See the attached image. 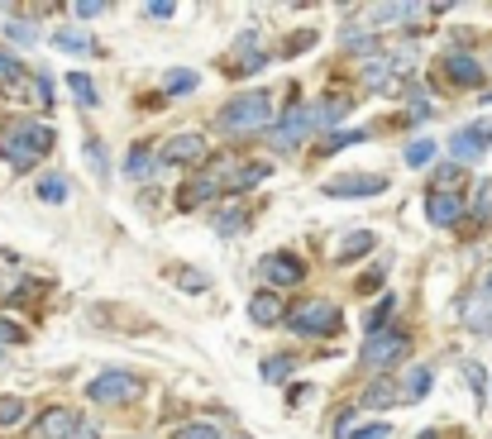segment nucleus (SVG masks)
<instances>
[{"instance_id":"nucleus-1","label":"nucleus","mask_w":492,"mask_h":439,"mask_svg":"<svg viewBox=\"0 0 492 439\" xmlns=\"http://www.w3.org/2000/svg\"><path fill=\"white\" fill-rule=\"evenodd\" d=\"M48 148H53V129H48V125H29V120L10 125L5 139H0V154H5L14 167H33Z\"/></svg>"},{"instance_id":"nucleus-2","label":"nucleus","mask_w":492,"mask_h":439,"mask_svg":"<svg viewBox=\"0 0 492 439\" xmlns=\"http://www.w3.org/2000/svg\"><path fill=\"white\" fill-rule=\"evenodd\" d=\"M268 120H273V100L263 91L259 96H234L230 106L220 110V129L225 134H259V129H268Z\"/></svg>"},{"instance_id":"nucleus-3","label":"nucleus","mask_w":492,"mask_h":439,"mask_svg":"<svg viewBox=\"0 0 492 439\" xmlns=\"http://www.w3.org/2000/svg\"><path fill=\"white\" fill-rule=\"evenodd\" d=\"M139 392H144V378L129 373V368H110V373H100L96 382H87V397L96 406H125V401H134Z\"/></svg>"},{"instance_id":"nucleus-4","label":"nucleus","mask_w":492,"mask_h":439,"mask_svg":"<svg viewBox=\"0 0 492 439\" xmlns=\"http://www.w3.org/2000/svg\"><path fill=\"white\" fill-rule=\"evenodd\" d=\"M292 334H335L339 330V311L335 301H301L297 311H287Z\"/></svg>"},{"instance_id":"nucleus-5","label":"nucleus","mask_w":492,"mask_h":439,"mask_svg":"<svg viewBox=\"0 0 492 439\" xmlns=\"http://www.w3.org/2000/svg\"><path fill=\"white\" fill-rule=\"evenodd\" d=\"M406 344H412V340H406V330H397V325L368 334V344H364V368H368V373H383L387 363H397L402 353H406Z\"/></svg>"},{"instance_id":"nucleus-6","label":"nucleus","mask_w":492,"mask_h":439,"mask_svg":"<svg viewBox=\"0 0 492 439\" xmlns=\"http://www.w3.org/2000/svg\"><path fill=\"white\" fill-rule=\"evenodd\" d=\"M487 148H492V125H468L449 139V158L464 167V163H478Z\"/></svg>"},{"instance_id":"nucleus-7","label":"nucleus","mask_w":492,"mask_h":439,"mask_svg":"<svg viewBox=\"0 0 492 439\" xmlns=\"http://www.w3.org/2000/svg\"><path fill=\"white\" fill-rule=\"evenodd\" d=\"M307 129H311V110L292 106V110L282 115V125H273V134H268V144H273V148H297L301 139H307Z\"/></svg>"},{"instance_id":"nucleus-8","label":"nucleus","mask_w":492,"mask_h":439,"mask_svg":"<svg viewBox=\"0 0 492 439\" xmlns=\"http://www.w3.org/2000/svg\"><path fill=\"white\" fill-rule=\"evenodd\" d=\"M320 191H326V196H378V191H387V177L349 173V177H330Z\"/></svg>"},{"instance_id":"nucleus-9","label":"nucleus","mask_w":492,"mask_h":439,"mask_svg":"<svg viewBox=\"0 0 492 439\" xmlns=\"http://www.w3.org/2000/svg\"><path fill=\"white\" fill-rule=\"evenodd\" d=\"M206 158V139L201 134H173L163 144V167H182V163H201Z\"/></svg>"},{"instance_id":"nucleus-10","label":"nucleus","mask_w":492,"mask_h":439,"mask_svg":"<svg viewBox=\"0 0 492 439\" xmlns=\"http://www.w3.org/2000/svg\"><path fill=\"white\" fill-rule=\"evenodd\" d=\"M259 277L273 282V286H297L301 282V263L287 258V253H268V258L259 263Z\"/></svg>"},{"instance_id":"nucleus-11","label":"nucleus","mask_w":492,"mask_h":439,"mask_svg":"<svg viewBox=\"0 0 492 439\" xmlns=\"http://www.w3.org/2000/svg\"><path fill=\"white\" fill-rule=\"evenodd\" d=\"M72 430H77V416L67 411V406H48L39 416V425H33V434H39V439H67Z\"/></svg>"},{"instance_id":"nucleus-12","label":"nucleus","mask_w":492,"mask_h":439,"mask_svg":"<svg viewBox=\"0 0 492 439\" xmlns=\"http://www.w3.org/2000/svg\"><path fill=\"white\" fill-rule=\"evenodd\" d=\"M445 77L454 81V87H478V81H483V62H473L468 53H454V58H445Z\"/></svg>"},{"instance_id":"nucleus-13","label":"nucleus","mask_w":492,"mask_h":439,"mask_svg":"<svg viewBox=\"0 0 492 439\" xmlns=\"http://www.w3.org/2000/svg\"><path fill=\"white\" fill-rule=\"evenodd\" d=\"M426 215L435 220V225H454V220L464 215V201L449 196V191H430L426 196Z\"/></svg>"},{"instance_id":"nucleus-14","label":"nucleus","mask_w":492,"mask_h":439,"mask_svg":"<svg viewBox=\"0 0 492 439\" xmlns=\"http://www.w3.org/2000/svg\"><path fill=\"white\" fill-rule=\"evenodd\" d=\"M373 229H354V234H345V239L335 244V258L339 263H354V258H364V253H373Z\"/></svg>"},{"instance_id":"nucleus-15","label":"nucleus","mask_w":492,"mask_h":439,"mask_svg":"<svg viewBox=\"0 0 492 439\" xmlns=\"http://www.w3.org/2000/svg\"><path fill=\"white\" fill-rule=\"evenodd\" d=\"M249 320H253V325H278V320H282V301L273 292H259L249 301Z\"/></svg>"},{"instance_id":"nucleus-16","label":"nucleus","mask_w":492,"mask_h":439,"mask_svg":"<svg viewBox=\"0 0 492 439\" xmlns=\"http://www.w3.org/2000/svg\"><path fill=\"white\" fill-rule=\"evenodd\" d=\"M464 315H468V325L478 330V334H492V301H487V296L468 301V306H464Z\"/></svg>"},{"instance_id":"nucleus-17","label":"nucleus","mask_w":492,"mask_h":439,"mask_svg":"<svg viewBox=\"0 0 492 439\" xmlns=\"http://www.w3.org/2000/svg\"><path fill=\"white\" fill-rule=\"evenodd\" d=\"M67 91H72L77 96V106H100V96H96V81L91 77H81V72H72V77H67Z\"/></svg>"},{"instance_id":"nucleus-18","label":"nucleus","mask_w":492,"mask_h":439,"mask_svg":"<svg viewBox=\"0 0 492 439\" xmlns=\"http://www.w3.org/2000/svg\"><path fill=\"white\" fill-rule=\"evenodd\" d=\"M148 173H154V154H148L144 144H134L129 158H125V177H148Z\"/></svg>"},{"instance_id":"nucleus-19","label":"nucleus","mask_w":492,"mask_h":439,"mask_svg":"<svg viewBox=\"0 0 492 439\" xmlns=\"http://www.w3.org/2000/svg\"><path fill=\"white\" fill-rule=\"evenodd\" d=\"M53 43L62 48V53H91V48H96L87 33H77V29H58V33H53Z\"/></svg>"},{"instance_id":"nucleus-20","label":"nucleus","mask_w":492,"mask_h":439,"mask_svg":"<svg viewBox=\"0 0 492 439\" xmlns=\"http://www.w3.org/2000/svg\"><path fill=\"white\" fill-rule=\"evenodd\" d=\"M402 392H397V387L393 382H387V378H378V382H373L368 387V392H364V406H393V401H397Z\"/></svg>"},{"instance_id":"nucleus-21","label":"nucleus","mask_w":492,"mask_h":439,"mask_svg":"<svg viewBox=\"0 0 492 439\" xmlns=\"http://www.w3.org/2000/svg\"><path fill=\"white\" fill-rule=\"evenodd\" d=\"M402 158L412 163V167H426V163L435 158V139H412V144L402 148Z\"/></svg>"},{"instance_id":"nucleus-22","label":"nucleus","mask_w":492,"mask_h":439,"mask_svg":"<svg viewBox=\"0 0 492 439\" xmlns=\"http://www.w3.org/2000/svg\"><path fill=\"white\" fill-rule=\"evenodd\" d=\"M426 392H430V368H412V378H406L402 397H406V401H421Z\"/></svg>"},{"instance_id":"nucleus-23","label":"nucleus","mask_w":492,"mask_h":439,"mask_svg":"<svg viewBox=\"0 0 492 439\" xmlns=\"http://www.w3.org/2000/svg\"><path fill=\"white\" fill-rule=\"evenodd\" d=\"M292 359H287V353H273V359H268L263 363V382H287V378H292Z\"/></svg>"},{"instance_id":"nucleus-24","label":"nucleus","mask_w":492,"mask_h":439,"mask_svg":"<svg viewBox=\"0 0 492 439\" xmlns=\"http://www.w3.org/2000/svg\"><path fill=\"white\" fill-rule=\"evenodd\" d=\"M345 115H349V100H330V106L311 110V125H339Z\"/></svg>"},{"instance_id":"nucleus-25","label":"nucleus","mask_w":492,"mask_h":439,"mask_svg":"<svg viewBox=\"0 0 492 439\" xmlns=\"http://www.w3.org/2000/svg\"><path fill=\"white\" fill-rule=\"evenodd\" d=\"M196 72H186V67H177V72H167V81H163V91L167 96H177V91H196Z\"/></svg>"},{"instance_id":"nucleus-26","label":"nucleus","mask_w":492,"mask_h":439,"mask_svg":"<svg viewBox=\"0 0 492 439\" xmlns=\"http://www.w3.org/2000/svg\"><path fill=\"white\" fill-rule=\"evenodd\" d=\"M268 177V163H249V167H240V177H230V187H259V182Z\"/></svg>"},{"instance_id":"nucleus-27","label":"nucleus","mask_w":492,"mask_h":439,"mask_svg":"<svg viewBox=\"0 0 492 439\" xmlns=\"http://www.w3.org/2000/svg\"><path fill=\"white\" fill-rule=\"evenodd\" d=\"M20 420H24V401L20 397H0V425H20Z\"/></svg>"},{"instance_id":"nucleus-28","label":"nucleus","mask_w":492,"mask_h":439,"mask_svg":"<svg viewBox=\"0 0 492 439\" xmlns=\"http://www.w3.org/2000/svg\"><path fill=\"white\" fill-rule=\"evenodd\" d=\"M215 229L220 234H240L244 229V210L240 206H225V210H220V220H215Z\"/></svg>"},{"instance_id":"nucleus-29","label":"nucleus","mask_w":492,"mask_h":439,"mask_svg":"<svg viewBox=\"0 0 492 439\" xmlns=\"http://www.w3.org/2000/svg\"><path fill=\"white\" fill-rule=\"evenodd\" d=\"M359 139H364L359 129H335V134H330V139L320 144V148H326V154H339V148H349V144H359Z\"/></svg>"},{"instance_id":"nucleus-30","label":"nucleus","mask_w":492,"mask_h":439,"mask_svg":"<svg viewBox=\"0 0 492 439\" xmlns=\"http://www.w3.org/2000/svg\"><path fill=\"white\" fill-rule=\"evenodd\" d=\"M39 196H43V201H67V182H62L58 173H48V177L39 182Z\"/></svg>"},{"instance_id":"nucleus-31","label":"nucleus","mask_w":492,"mask_h":439,"mask_svg":"<svg viewBox=\"0 0 492 439\" xmlns=\"http://www.w3.org/2000/svg\"><path fill=\"white\" fill-rule=\"evenodd\" d=\"M364 81H368V87H387V58H368Z\"/></svg>"},{"instance_id":"nucleus-32","label":"nucleus","mask_w":492,"mask_h":439,"mask_svg":"<svg viewBox=\"0 0 492 439\" xmlns=\"http://www.w3.org/2000/svg\"><path fill=\"white\" fill-rule=\"evenodd\" d=\"M173 439H220V430H215V425H206V420H196V425H182Z\"/></svg>"},{"instance_id":"nucleus-33","label":"nucleus","mask_w":492,"mask_h":439,"mask_svg":"<svg viewBox=\"0 0 492 439\" xmlns=\"http://www.w3.org/2000/svg\"><path fill=\"white\" fill-rule=\"evenodd\" d=\"M5 33H10L14 43H33V39H39V29H33L29 20H10V24H5Z\"/></svg>"},{"instance_id":"nucleus-34","label":"nucleus","mask_w":492,"mask_h":439,"mask_svg":"<svg viewBox=\"0 0 492 439\" xmlns=\"http://www.w3.org/2000/svg\"><path fill=\"white\" fill-rule=\"evenodd\" d=\"M473 215H478V220H492V182H483V187H478V201H473Z\"/></svg>"},{"instance_id":"nucleus-35","label":"nucleus","mask_w":492,"mask_h":439,"mask_svg":"<svg viewBox=\"0 0 492 439\" xmlns=\"http://www.w3.org/2000/svg\"><path fill=\"white\" fill-rule=\"evenodd\" d=\"M87 163L96 167V177H106V148H100V139H87Z\"/></svg>"},{"instance_id":"nucleus-36","label":"nucleus","mask_w":492,"mask_h":439,"mask_svg":"<svg viewBox=\"0 0 492 439\" xmlns=\"http://www.w3.org/2000/svg\"><path fill=\"white\" fill-rule=\"evenodd\" d=\"M387 311H393V296H383V301H378V311H368V334H378V330H383Z\"/></svg>"},{"instance_id":"nucleus-37","label":"nucleus","mask_w":492,"mask_h":439,"mask_svg":"<svg viewBox=\"0 0 492 439\" xmlns=\"http://www.w3.org/2000/svg\"><path fill=\"white\" fill-rule=\"evenodd\" d=\"M387 434H393V425H383V420H378V425H364V430H349L345 439H387Z\"/></svg>"},{"instance_id":"nucleus-38","label":"nucleus","mask_w":492,"mask_h":439,"mask_svg":"<svg viewBox=\"0 0 492 439\" xmlns=\"http://www.w3.org/2000/svg\"><path fill=\"white\" fill-rule=\"evenodd\" d=\"M263 67H268V58H263V53H249L240 67H234V72H240V77H253V72H263Z\"/></svg>"},{"instance_id":"nucleus-39","label":"nucleus","mask_w":492,"mask_h":439,"mask_svg":"<svg viewBox=\"0 0 492 439\" xmlns=\"http://www.w3.org/2000/svg\"><path fill=\"white\" fill-rule=\"evenodd\" d=\"M96 14H106L100 0H81V5H77V20H96Z\"/></svg>"},{"instance_id":"nucleus-40","label":"nucleus","mask_w":492,"mask_h":439,"mask_svg":"<svg viewBox=\"0 0 492 439\" xmlns=\"http://www.w3.org/2000/svg\"><path fill=\"white\" fill-rule=\"evenodd\" d=\"M14 72H24V67H20V62H14V58L5 53V48H0V77H5V81H10Z\"/></svg>"},{"instance_id":"nucleus-41","label":"nucleus","mask_w":492,"mask_h":439,"mask_svg":"<svg viewBox=\"0 0 492 439\" xmlns=\"http://www.w3.org/2000/svg\"><path fill=\"white\" fill-rule=\"evenodd\" d=\"M144 14H148V20H173L177 10H173V5H163V0H158V5H148Z\"/></svg>"},{"instance_id":"nucleus-42","label":"nucleus","mask_w":492,"mask_h":439,"mask_svg":"<svg viewBox=\"0 0 492 439\" xmlns=\"http://www.w3.org/2000/svg\"><path fill=\"white\" fill-rule=\"evenodd\" d=\"M20 340V325H10V320H0V344H14Z\"/></svg>"},{"instance_id":"nucleus-43","label":"nucleus","mask_w":492,"mask_h":439,"mask_svg":"<svg viewBox=\"0 0 492 439\" xmlns=\"http://www.w3.org/2000/svg\"><path fill=\"white\" fill-rule=\"evenodd\" d=\"M459 177H464L459 163H445V167H440V182H459Z\"/></svg>"},{"instance_id":"nucleus-44","label":"nucleus","mask_w":492,"mask_h":439,"mask_svg":"<svg viewBox=\"0 0 492 439\" xmlns=\"http://www.w3.org/2000/svg\"><path fill=\"white\" fill-rule=\"evenodd\" d=\"M72 439H100V434H96V425H77V430H72Z\"/></svg>"},{"instance_id":"nucleus-45","label":"nucleus","mask_w":492,"mask_h":439,"mask_svg":"<svg viewBox=\"0 0 492 439\" xmlns=\"http://www.w3.org/2000/svg\"><path fill=\"white\" fill-rule=\"evenodd\" d=\"M421 439H435V430H426V434H421Z\"/></svg>"}]
</instances>
